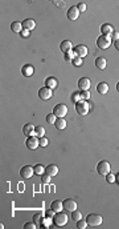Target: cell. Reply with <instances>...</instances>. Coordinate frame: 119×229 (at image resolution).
<instances>
[{
    "mask_svg": "<svg viewBox=\"0 0 119 229\" xmlns=\"http://www.w3.org/2000/svg\"><path fill=\"white\" fill-rule=\"evenodd\" d=\"M90 105L86 100H81V101L76 103V111L78 115H82V116H86L89 112H90Z\"/></svg>",
    "mask_w": 119,
    "mask_h": 229,
    "instance_id": "6da1fadb",
    "label": "cell"
},
{
    "mask_svg": "<svg viewBox=\"0 0 119 229\" xmlns=\"http://www.w3.org/2000/svg\"><path fill=\"white\" fill-rule=\"evenodd\" d=\"M67 215L65 213V212H56V215H54V217H53V222L57 226H64V225H66V222H67Z\"/></svg>",
    "mask_w": 119,
    "mask_h": 229,
    "instance_id": "7a4b0ae2",
    "label": "cell"
},
{
    "mask_svg": "<svg viewBox=\"0 0 119 229\" xmlns=\"http://www.w3.org/2000/svg\"><path fill=\"white\" fill-rule=\"evenodd\" d=\"M86 222L90 226H98L102 224V216L98 213H90L86 217Z\"/></svg>",
    "mask_w": 119,
    "mask_h": 229,
    "instance_id": "3957f363",
    "label": "cell"
},
{
    "mask_svg": "<svg viewBox=\"0 0 119 229\" xmlns=\"http://www.w3.org/2000/svg\"><path fill=\"white\" fill-rule=\"evenodd\" d=\"M110 169H111V168H110V163H109V161H106V160L99 161L98 165H97V171H98L99 175H102V176L109 175V173H110Z\"/></svg>",
    "mask_w": 119,
    "mask_h": 229,
    "instance_id": "277c9868",
    "label": "cell"
},
{
    "mask_svg": "<svg viewBox=\"0 0 119 229\" xmlns=\"http://www.w3.org/2000/svg\"><path fill=\"white\" fill-rule=\"evenodd\" d=\"M97 46H98L101 49H107V48L111 46V39H110V36H107V35H101V36L97 39Z\"/></svg>",
    "mask_w": 119,
    "mask_h": 229,
    "instance_id": "5b68a950",
    "label": "cell"
},
{
    "mask_svg": "<svg viewBox=\"0 0 119 229\" xmlns=\"http://www.w3.org/2000/svg\"><path fill=\"white\" fill-rule=\"evenodd\" d=\"M67 113V107L65 104H57L53 108V115L56 117H65Z\"/></svg>",
    "mask_w": 119,
    "mask_h": 229,
    "instance_id": "8992f818",
    "label": "cell"
},
{
    "mask_svg": "<svg viewBox=\"0 0 119 229\" xmlns=\"http://www.w3.org/2000/svg\"><path fill=\"white\" fill-rule=\"evenodd\" d=\"M35 173V166H31V165H25L20 169V176L22 178H31Z\"/></svg>",
    "mask_w": 119,
    "mask_h": 229,
    "instance_id": "52a82bcc",
    "label": "cell"
},
{
    "mask_svg": "<svg viewBox=\"0 0 119 229\" xmlns=\"http://www.w3.org/2000/svg\"><path fill=\"white\" fill-rule=\"evenodd\" d=\"M25 144H27V147L29 148V149L35 150L37 147H40V139H37L36 135H35V136H29V137L27 139Z\"/></svg>",
    "mask_w": 119,
    "mask_h": 229,
    "instance_id": "ba28073f",
    "label": "cell"
},
{
    "mask_svg": "<svg viewBox=\"0 0 119 229\" xmlns=\"http://www.w3.org/2000/svg\"><path fill=\"white\" fill-rule=\"evenodd\" d=\"M52 95H53L52 89L48 88V87H42V88H40V91H38V97L41 100H49L52 97Z\"/></svg>",
    "mask_w": 119,
    "mask_h": 229,
    "instance_id": "9c48e42d",
    "label": "cell"
},
{
    "mask_svg": "<svg viewBox=\"0 0 119 229\" xmlns=\"http://www.w3.org/2000/svg\"><path fill=\"white\" fill-rule=\"evenodd\" d=\"M64 209H65L66 212H73V210H76V209H77V203H76V200H73V199H66V200H64Z\"/></svg>",
    "mask_w": 119,
    "mask_h": 229,
    "instance_id": "30bf717a",
    "label": "cell"
},
{
    "mask_svg": "<svg viewBox=\"0 0 119 229\" xmlns=\"http://www.w3.org/2000/svg\"><path fill=\"white\" fill-rule=\"evenodd\" d=\"M87 47L86 46H83V44H79V46H77L76 48H74V53H76V56H78V57H85L87 55Z\"/></svg>",
    "mask_w": 119,
    "mask_h": 229,
    "instance_id": "8fae6325",
    "label": "cell"
},
{
    "mask_svg": "<svg viewBox=\"0 0 119 229\" xmlns=\"http://www.w3.org/2000/svg\"><path fill=\"white\" fill-rule=\"evenodd\" d=\"M90 85H92V83H90V80L87 77H81L78 81V88L81 89V91H89Z\"/></svg>",
    "mask_w": 119,
    "mask_h": 229,
    "instance_id": "7c38bea8",
    "label": "cell"
},
{
    "mask_svg": "<svg viewBox=\"0 0 119 229\" xmlns=\"http://www.w3.org/2000/svg\"><path fill=\"white\" fill-rule=\"evenodd\" d=\"M78 16H79V9H78V7H76V5H73V7H70L67 9V18L70 20H77Z\"/></svg>",
    "mask_w": 119,
    "mask_h": 229,
    "instance_id": "4fadbf2b",
    "label": "cell"
},
{
    "mask_svg": "<svg viewBox=\"0 0 119 229\" xmlns=\"http://www.w3.org/2000/svg\"><path fill=\"white\" fill-rule=\"evenodd\" d=\"M35 129H36V127L33 124H27V125H24V128H22V132H24L25 136H35L36 135Z\"/></svg>",
    "mask_w": 119,
    "mask_h": 229,
    "instance_id": "5bb4252c",
    "label": "cell"
},
{
    "mask_svg": "<svg viewBox=\"0 0 119 229\" xmlns=\"http://www.w3.org/2000/svg\"><path fill=\"white\" fill-rule=\"evenodd\" d=\"M72 48H73V46H72V41H70V40H64V41L60 44V49H61V51L64 52V53L72 51Z\"/></svg>",
    "mask_w": 119,
    "mask_h": 229,
    "instance_id": "9a60e30c",
    "label": "cell"
},
{
    "mask_svg": "<svg viewBox=\"0 0 119 229\" xmlns=\"http://www.w3.org/2000/svg\"><path fill=\"white\" fill-rule=\"evenodd\" d=\"M22 27H24V30L32 31V30H35L36 23H35V20L33 19H25L24 21H22Z\"/></svg>",
    "mask_w": 119,
    "mask_h": 229,
    "instance_id": "2e32d148",
    "label": "cell"
},
{
    "mask_svg": "<svg viewBox=\"0 0 119 229\" xmlns=\"http://www.w3.org/2000/svg\"><path fill=\"white\" fill-rule=\"evenodd\" d=\"M50 209H53L54 212H61L64 209V203L60 200H54L52 203V205H50Z\"/></svg>",
    "mask_w": 119,
    "mask_h": 229,
    "instance_id": "e0dca14e",
    "label": "cell"
},
{
    "mask_svg": "<svg viewBox=\"0 0 119 229\" xmlns=\"http://www.w3.org/2000/svg\"><path fill=\"white\" fill-rule=\"evenodd\" d=\"M33 72H35V69H33V67H32V65H29V64H27V65H24V67L21 68V74L24 75V76H27V77L32 76V75H33Z\"/></svg>",
    "mask_w": 119,
    "mask_h": 229,
    "instance_id": "ac0fdd59",
    "label": "cell"
},
{
    "mask_svg": "<svg viewBox=\"0 0 119 229\" xmlns=\"http://www.w3.org/2000/svg\"><path fill=\"white\" fill-rule=\"evenodd\" d=\"M45 173H48L49 176H56V175L58 173V168H57V165H54V164L48 165L47 168H45Z\"/></svg>",
    "mask_w": 119,
    "mask_h": 229,
    "instance_id": "d6986e66",
    "label": "cell"
},
{
    "mask_svg": "<svg viewBox=\"0 0 119 229\" xmlns=\"http://www.w3.org/2000/svg\"><path fill=\"white\" fill-rule=\"evenodd\" d=\"M97 91L101 95H106L107 92H109V84H107V83H105V81L99 83V84L97 85Z\"/></svg>",
    "mask_w": 119,
    "mask_h": 229,
    "instance_id": "ffe728a7",
    "label": "cell"
},
{
    "mask_svg": "<svg viewBox=\"0 0 119 229\" xmlns=\"http://www.w3.org/2000/svg\"><path fill=\"white\" fill-rule=\"evenodd\" d=\"M101 31H102V33L103 35H107V36H110L111 33H112V31H114V28H112V25L111 24H103L101 27Z\"/></svg>",
    "mask_w": 119,
    "mask_h": 229,
    "instance_id": "44dd1931",
    "label": "cell"
},
{
    "mask_svg": "<svg viewBox=\"0 0 119 229\" xmlns=\"http://www.w3.org/2000/svg\"><path fill=\"white\" fill-rule=\"evenodd\" d=\"M54 125H56L57 129H65V128H66V120L64 119V117H57Z\"/></svg>",
    "mask_w": 119,
    "mask_h": 229,
    "instance_id": "7402d4cb",
    "label": "cell"
},
{
    "mask_svg": "<svg viewBox=\"0 0 119 229\" xmlns=\"http://www.w3.org/2000/svg\"><path fill=\"white\" fill-rule=\"evenodd\" d=\"M95 67H97L98 69L103 71L106 68V59L105 57H98L97 60H95Z\"/></svg>",
    "mask_w": 119,
    "mask_h": 229,
    "instance_id": "603a6c76",
    "label": "cell"
},
{
    "mask_svg": "<svg viewBox=\"0 0 119 229\" xmlns=\"http://www.w3.org/2000/svg\"><path fill=\"white\" fill-rule=\"evenodd\" d=\"M45 87H48V88H56L57 87V80L54 79V77H48L47 79V81H45Z\"/></svg>",
    "mask_w": 119,
    "mask_h": 229,
    "instance_id": "cb8c5ba5",
    "label": "cell"
},
{
    "mask_svg": "<svg viewBox=\"0 0 119 229\" xmlns=\"http://www.w3.org/2000/svg\"><path fill=\"white\" fill-rule=\"evenodd\" d=\"M11 30L13 32H21L22 31V23H20V21H13V23L11 24Z\"/></svg>",
    "mask_w": 119,
    "mask_h": 229,
    "instance_id": "d4e9b609",
    "label": "cell"
},
{
    "mask_svg": "<svg viewBox=\"0 0 119 229\" xmlns=\"http://www.w3.org/2000/svg\"><path fill=\"white\" fill-rule=\"evenodd\" d=\"M35 133H36L37 137H44V136H45V129H44V127L37 125L36 129H35Z\"/></svg>",
    "mask_w": 119,
    "mask_h": 229,
    "instance_id": "484cf974",
    "label": "cell"
},
{
    "mask_svg": "<svg viewBox=\"0 0 119 229\" xmlns=\"http://www.w3.org/2000/svg\"><path fill=\"white\" fill-rule=\"evenodd\" d=\"M72 217H73V220H74V221L77 222V221H79V220L82 219V213H81L79 210H77V209H76V210H73V212H72Z\"/></svg>",
    "mask_w": 119,
    "mask_h": 229,
    "instance_id": "4316f807",
    "label": "cell"
},
{
    "mask_svg": "<svg viewBox=\"0 0 119 229\" xmlns=\"http://www.w3.org/2000/svg\"><path fill=\"white\" fill-rule=\"evenodd\" d=\"M44 172H45V166L44 165H41V164H37V165H35V173L36 175H44Z\"/></svg>",
    "mask_w": 119,
    "mask_h": 229,
    "instance_id": "83f0119b",
    "label": "cell"
},
{
    "mask_svg": "<svg viewBox=\"0 0 119 229\" xmlns=\"http://www.w3.org/2000/svg\"><path fill=\"white\" fill-rule=\"evenodd\" d=\"M42 217H44L42 213H36L35 216H33V221H35L36 224H41V222H42Z\"/></svg>",
    "mask_w": 119,
    "mask_h": 229,
    "instance_id": "f1b7e54d",
    "label": "cell"
},
{
    "mask_svg": "<svg viewBox=\"0 0 119 229\" xmlns=\"http://www.w3.org/2000/svg\"><path fill=\"white\" fill-rule=\"evenodd\" d=\"M74 57H76L74 51H69V52L65 53V59H66V61H73V59H74Z\"/></svg>",
    "mask_w": 119,
    "mask_h": 229,
    "instance_id": "f546056e",
    "label": "cell"
},
{
    "mask_svg": "<svg viewBox=\"0 0 119 229\" xmlns=\"http://www.w3.org/2000/svg\"><path fill=\"white\" fill-rule=\"evenodd\" d=\"M56 120H57V119H56V116L53 113H50V115L47 116V123H48V124H54Z\"/></svg>",
    "mask_w": 119,
    "mask_h": 229,
    "instance_id": "4dcf8cb0",
    "label": "cell"
},
{
    "mask_svg": "<svg viewBox=\"0 0 119 229\" xmlns=\"http://www.w3.org/2000/svg\"><path fill=\"white\" fill-rule=\"evenodd\" d=\"M73 65H76V67H81L82 65V57H78V56H76L74 59H73Z\"/></svg>",
    "mask_w": 119,
    "mask_h": 229,
    "instance_id": "1f68e13d",
    "label": "cell"
},
{
    "mask_svg": "<svg viewBox=\"0 0 119 229\" xmlns=\"http://www.w3.org/2000/svg\"><path fill=\"white\" fill-rule=\"evenodd\" d=\"M87 226V222L86 221H82V219L79 220V221H77V228L78 229H85Z\"/></svg>",
    "mask_w": 119,
    "mask_h": 229,
    "instance_id": "d6a6232c",
    "label": "cell"
},
{
    "mask_svg": "<svg viewBox=\"0 0 119 229\" xmlns=\"http://www.w3.org/2000/svg\"><path fill=\"white\" fill-rule=\"evenodd\" d=\"M48 144H49V141H48L47 137H45V136H44V137H40V147H44V148H45Z\"/></svg>",
    "mask_w": 119,
    "mask_h": 229,
    "instance_id": "836d02e7",
    "label": "cell"
},
{
    "mask_svg": "<svg viewBox=\"0 0 119 229\" xmlns=\"http://www.w3.org/2000/svg\"><path fill=\"white\" fill-rule=\"evenodd\" d=\"M50 177H52V176H49L48 173H45V175H41L42 183H44V184H49V183H50Z\"/></svg>",
    "mask_w": 119,
    "mask_h": 229,
    "instance_id": "e575fe53",
    "label": "cell"
},
{
    "mask_svg": "<svg viewBox=\"0 0 119 229\" xmlns=\"http://www.w3.org/2000/svg\"><path fill=\"white\" fill-rule=\"evenodd\" d=\"M110 39H111V40H115V41L119 40V32L114 30V31H112V33L110 35Z\"/></svg>",
    "mask_w": 119,
    "mask_h": 229,
    "instance_id": "d590c367",
    "label": "cell"
},
{
    "mask_svg": "<svg viewBox=\"0 0 119 229\" xmlns=\"http://www.w3.org/2000/svg\"><path fill=\"white\" fill-rule=\"evenodd\" d=\"M81 99L82 100H89L90 99V92L89 91H82L81 92Z\"/></svg>",
    "mask_w": 119,
    "mask_h": 229,
    "instance_id": "8d00e7d4",
    "label": "cell"
},
{
    "mask_svg": "<svg viewBox=\"0 0 119 229\" xmlns=\"http://www.w3.org/2000/svg\"><path fill=\"white\" fill-rule=\"evenodd\" d=\"M36 225H37V224H36L35 221H33V222H27V224L24 225V228H25V229H35Z\"/></svg>",
    "mask_w": 119,
    "mask_h": 229,
    "instance_id": "74e56055",
    "label": "cell"
},
{
    "mask_svg": "<svg viewBox=\"0 0 119 229\" xmlns=\"http://www.w3.org/2000/svg\"><path fill=\"white\" fill-rule=\"evenodd\" d=\"M115 176L114 175H111V173H109V175H106V180H107V183H114L115 181Z\"/></svg>",
    "mask_w": 119,
    "mask_h": 229,
    "instance_id": "f35d334b",
    "label": "cell"
},
{
    "mask_svg": "<svg viewBox=\"0 0 119 229\" xmlns=\"http://www.w3.org/2000/svg\"><path fill=\"white\" fill-rule=\"evenodd\" d=\"M72 100H73L74 103H78L79 100H81V93H74V95L72 96Z\"/></svg>",
    "mask_w": 119,
    "mask_h": 229,
    "instance_id": "ab89813d",
    "label": "cell"
},
{
    "mask_svg": "<svg viewBox=\"0 0 119 229\" xmlns=\"http://www.w3.org/2000/svg\"><path fill=\"white\" fill-rule=\"evenodd\" d=\"M77 7L79 9V12H83V11H86V5H85V3H79Z\"/></svg>",
    "mask_w": 119,
    "mask_h": 229,
    "instance_id": "60d3db41",
    "label": "cell"
},
{
    "mask_svg": "<svg viewBox=\"0 0 119 229\" xmlns=\"http://www.w3.org/2000/svg\"><path fill=\"white\" fill-rule=\"evenodd\" d=\"M29 32H31V31H28V30H22V31L20 32V35H21L22 37H28V36H29Z\"/></svg>",
    "mask_w": 119,
    "mask_h": 229,
    "instance_id": "b9f144b4",
    "label": "cell"
},
{
    "mask_svg": "<svg viewBox=\"0 0 119 229\" xmlns=\"http://www.w3.org/2000/svg\"><path fill=\"white\" fill-rule=\"evenodd\" d=\"M54 215H56V212H54L53 209H50V210H48V212H47V216H48V217H50V219H53Z\"/></svg>",
    "mask_w": 119,
    "mask_h": 229,
    "instance_id": "7bdbcfd3",
    "label": "cell"
},
{
    "mask_svg": "<svg viewBox=\"0 0 119 229\" xmlns=\"http://www.w3.org/2000/svg\"><path fill=\"white\" fill-rule=\"evenodd\" d=\"M114 47H115V48H117V49H118V51H119V40H117V41H114Z\"/></svg>",
    "mask_w": 119,
    "mask_h": 229,
    "instance_id": "ee69618b",
    "label": "cell"
},
{
    "mask_svg": "<svg viewBox=\"0 0 119 229\" xmlns=\"http://www.w3.org/2000/svg\"><path fill=\"white\" fill-rule=\"evenodd\" d=\"M117 91L119 92V83H117Z\"/></svg>",
    "mask_w": 119,
    "mask_h": 229,
    "instance_id": "f6af8a7d",
    "label": "cell"
}]
</instances>
